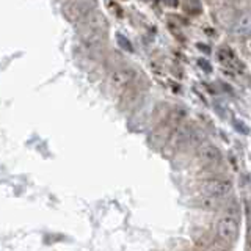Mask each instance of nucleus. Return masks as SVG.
<instances>
[{
  "instance_id": "1",
  "label": "nucleus",
  "mask_w": 251,
  "mask_h": 251,
  "mask_svg": "<svg viewBox=\"0 0 251 251\" xmlns=\"http://www.w3.org/2000/svg\"><path fill=\"white\" fill-rule=\"evenodd\" d=\"M135 78H137V71L135 69L127 66V65H120V66L113 68L108 73L107 82H108V86L113 91L123 93L126 88H129V86L133 83Z\"/></svg>"
},
{
  "instance_id": "2",
  "label": "nucleus",
  "mask_w": 251,
  "mask_h": 251,
  "mask_svg": "<svg viewBox=\"0 0 251 251\" xmlns=\"http://www.w3.org/2000/svg\"><path fill=\"white\" fill-rule=\"evenodd\" d=\"M200 188L204 196H210V198L225 200L232 193V182L227 179H206L200 182Z\"/></svg>"
},
{
  "instance_id": "3",
  "label": "nucleus",
  "mask_w": 251,
  "mask_h": 251,
  "mask_svg": "<svg viewBox=\"0 0 251 251\" xmlns=\"http://www.w3.org/2000/svg\"><path fill=\"white\" fill-rule=\"evenodd\" d=\"M217 237L222 243H234L239 237V220L232 215H225L217 223Z\"/></svg>"
},
{
  "instance_id": "4",
  "label": "nucleus",
  "mask_w": 251,
  "mask_h": 251,
  "mask_svg": "<svg viewBox=\"0 0 251 251\" xmlns=\"http://www.w3.org/2000/svg\"><path fill=\"white\" fill-rule=\"evenodd\" d=\"M195 138V129H193V126L192 124H188V123H182V124H179L177 127L171 132V135L167 141V145L168 148L171 149H180L182 146L185 145H190V141Z\"/></svg>"
},
{
  "instance_id": "5",
  "label": "nucleus",
  "mask_w": 251,
  "mask_h": 251,
  "mask_svg": "<svg viewBox=\"0 0 251 251\" xmlns=\"http://www.w3.org/2000/svg\"><path fill=\"white\" fill-rule=\"evenodd\" d=\"M196 160L202 168H214L222 162V152L215 145H201L196 149Z\"/></svg>"
},
{
  "instance_id": "6",
  "label": "nucleus",
  "mask_w": 251,
  "mask_h": 251,
  "mask_svg": "<svg viewBox=\"0 0 251 251\" xmlns=\"http://www.w3.org/2000/svg\"><path fill=\"white\" fill-rule=\"evenodd\" d=\"M78 24H80V25H78V28L100 31V33H107V28H108L107 18L98 10V8H93V10H90L88 13L83 16V19L78 22Z\"/></svg>"
},
{
  "instance_id": "7",
  "label": "nucleus",
  "mask_w": 251,
  "mask_h": 251,
  "mask_svg": "<svg viewBox=\"0 0 251 251\" xmlns=\"http://www.w3.org/2000/svg\"><path fill=\"white\" fill-rule=\"evenodd\" d=\"M94 3L90 2H66L63 3V14L66 16V19L69 22H80L83 19V16L93 10Z\"/></svg>"
},
{
  "instance_id": "8",
  "label": "nucleus",
  "mask_w": 251,
  "mask_h": 251,
  "mask_svg": "<svg viewBox=\"0 0 251 251\" xmlns=\"http://www.w3.org/2000/svg\"><path fill=\"white\" fill-rule=\"evenodd\" d=\"M232 33L237 38H247L251 35V10H243L234 18L231 24Z\"/></svg>"
},
{
  "instance_id": "9",
  "label": "nucleus",
  "mask_w": 251,
  "mask_h": 251,
  "mask_svg": "<svg viewBox=\"0 0 251 251\" xmlns=\"http://www.w3.org/2000/svg\"><path fill=\"white\" fill-rule=\"evenodd\" d=\"M217 60L222 63L225 68L234 71V73H242L243 71L242 61L237 58V55H235L234 50L229 49V47H220L217 50Z\"/></svg>"
},
{
  "instance_id": "10",
  "label": "nucleus",
  "mask_w": 251,
  "mask_h": 251,
  "mask_svg": "<svg viewBox=\"0 0 251 251\" xmlns=\"http://www.w3.org/2000/svg\"><path fill=\"white\" fill-rule=\"evenodd\" d=\"M198 206L201 209H206V210H215V209H220L223 204V200H217V198H210V196H201L198 200Z\"/></svg>"
},
{
  "instance_id": "11",
  "label": "nucleus",
  "mask_w": 251,
  "mask_h": 251,
  "mask_svg": "<svg viewBox=\"0 0 251 251\" xmlns=\"http://www.w3.org/2000/svg\"><path fill=\"white\" fill-rule=\"evenodd\" d=\"M242 47H243V52H245L247 55H250V57H251V35H248L247 38H243Z\"/></svg>"
}]
</instances>
